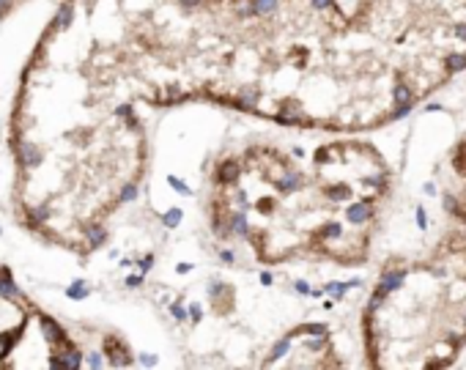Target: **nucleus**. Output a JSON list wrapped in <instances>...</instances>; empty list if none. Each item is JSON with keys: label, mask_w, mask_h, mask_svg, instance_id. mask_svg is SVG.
<instances>
[{"label": "nucleus", "mask_w": 466, "mask_h": 370, "mask_svg": "<svg viewBox=\"0 0 466 370\" xmlns=\"http://www.w3.org/2000/svg\"><path fill=\"white\" fill-rule=\"evenodd\" d=\"M387 193L390 167L365 140H329L308 162L256 143L217 162L211 228L264 266H360Z\"/></svg>", "instance_id": "f257e3e1"}, {"label": "nucleus", "mask_w": 466, "mask_h": 370, "mask_svg": "<svg viewBox=\"0 0 466 370\" xmlns=\"http://www.w3.org/2000/svg\"><path fill=\"white\" fill-rule=\"evenodd\" d=\"M373 367H450L466 345V215L433 250L384 266L362 310Z\"/></svg>", "instance_id": "f03ea898"}, {"label": "nucleus", "mask_w": 466, "mask_h": 370, "mask_svg": "<svg viewBox=\"0 0 466 370\" xmlns=\"http://www.w3.org/2000/svg\"><path fill=\"white\" fill-rule=\"evenodd\" d=\"M351 23L400 69L417 102L466 66V0H360Z\"/></svg>", "instance_id": "7ed1b4c3"}, {"label": "nucleus", "mask_w": 466, "mask_h": 370, "mask_svg": "<svg viewBox=\"0 0 466 370\" xmlns=\"http://www.w3.org/2000/svg\"><path fill=\"white\" fill-rule=\"evenodd\" d=\"M42 332H45V337H47L50 343H58V345L69 348V340H66V335H64V329H61V324H58L56 318L42 315Z\"/></svg>", "instance_id": "20e7f679"}, {"label": "nucleus", "mask_w": 466, "mask_h": 370, "mask_svg": "<svg viewBox=\"0 0 466 370\" xmlns=\"http://www.w3.org/2000/svg\"><path fill=\"white\" fill-rule=\"evenodd\" d=\"M17 154H20V165L23 167H39L42 165V151L34 143H20Z\"/></svg>", "instance_id": "39448f33"}, {"label": "nucleus", "mask_w": 466, "mask_h": 370, "mask_svg": "<svg viewBox=\"0 0 466 370\" xmlns=\"http://www.w3.org/2000/svg\"><path fill=\"white\" fill-rule=\"evenodd\" d=\"M0 296H6V299H20L23 296V291L17 288L15 277H12V272L6 266H0Z\"/></svg>", "instance_id": "423d86ee"}, {"label": "nucleus", "mask_w": 466, "mask_h": 370, "mask_svg": "<svg viewBox=\"0 0 466 370\" xmlns=\"http://www.w3.org/2000/svg\"><path fill=\"white\" fill-rule=\"evenodd\" d=\"M50 365H53V367H72V370H75V367H80V365H83V354H80L77 348H72V345H69V348H66L64 354H58Z\"/></svg>", "instance_id": "0eeeda50"}, {"label": "nucleus", "mask_w": 466, "mask_h": 370, "mask_svg": "<svg viewBox=\"0 0 466 370\" xmlns=\"http://www.w3.org/2000/svg\"><path fill=\"white\" fill-rule=\"evenodd\" d=\"M72 20H75V6L72 4H64L61 9H58V15H56V28H61V31H66L69 25H72Z\"/></svg>", "instance_id": "6e6552de"}, {"label": "nucleus", "mask_w": 466, "mask_h": 370, "mask_svg": "<svg viewBox=\"0 0 466 370\" xmlns=\"http://www.w3.org/2000/svg\"><path fill=\"white\" fill-rule=\"evenodd\" d=\"M20 332H23V326H20V329H12V332H4V335H0V359H4V356L12 351V345L20 340Z\"/></svg>", "instance_id": "1a4fd4ad"}, {"label": "nucleus", "mask_w": 466, "mask_h": 370, "mask_svg": "<svg viewBox=\"0 0 466 370\" xmlns=\"http://www.w3.org/2000/svg\"><path fill=\"white\" fill-rule=\"evenodd\" d=\"M86 236H88V245L96 250V247H102V245H105V236H107V234H105V228H102V225H88Z\"/></svg>", "instance_id": "9d476101"}, {"label": "nucleus", "mask_w": 466, "mask_h": 370, "mask_svg": "<svg viewBox=\"0 0 466 370\" xmlns=\"http://www.w3.org/2000/svg\"><path fill=\"white\" fill-rule=\"evenodd\" d=\"M47 217H50V206H39V209L28 212V223L31 225H42V223H47Z\"/></svg>", "instance_id": "9b49d317"}, {"label": "nucleus", "mask_w": 466, "mask_h": 370, "mask_svg": "<svg viewBox=\"0 0 466 370\" xmlns=\"http://www.w3.org/2000/svg\"><path fill=\"white\" fill-rule=\"evenodd\" d=\"M66 296H69V299H86V296H88V288H86V283H83V280L72 283V285L66 288Z\"/></svg>", "instance_id": "f8f14e48"}, {"label": "nucleus", "mask_w": 466, "mask_h": 370, "mask_svg": "<svg viewBox=\"0 0 466 370\" xmlns=\"http://www.w3.org/2000/svg\"><path fill=\"white\" fill-rule=\"evenodd\" d=\"M88 365H91V367H99V365H102V356H99V354H91V356H88Z\"/></svg>", "instance_id": "ddd939ff"}, {"label": "nucleus", "mask_w": 466, "mask_h": 370, "mask_svg": "<svg viewBox=\"0 0 466 370\" xmlns=\"http://www.w3.org/2000/svg\"><path fill=\"white\" fill-rule=\"evenodd\" d=\"M9 6H12V0H0V15H6Z\"/></svg>", "instance_id": "4468645a"}]
</instances>
